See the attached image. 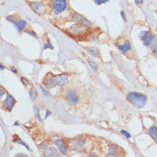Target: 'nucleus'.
I'll return each mask as SVG.
<instances>
[{
	"mask_svg": "<svg viewBox=\"0 0 157 157\" xmlns=\"http://www.w3.org/2000/svg\"><path fill=\"white\" fill-rule=\"evenodd\" d=\"M44 156L47 157H58L59 156V153L58 150L53 147H47V149L44 150Z\"/></svg>",
	"mask_w": 157,
	"mask_h": 157,
	"instance_id": "obj_12",
	"label": "nucleus"
},
{
	"mask_svg": "<svg viewBox=\"0 0 157 157\" xmlns=\"http://www.w3.org/2000/svg\"><path fill=\"white\" fill-rule=\"evenodd\" d=\"M15 104H16V100H15V98L13 97L12 95H10V94H7V97H6V99L3 101L2 106L4 107V109L10 112V111L12 110L13 106H15Z\"/></svg>",
	"mask_w": 157,
	"mask_h": 157,
	"instance_id": "obj_10",
	"label": "nucleus"
},
{
	"mask_svg": "<svg viewBox=\"0 0 157 157\" xmlns=\"http://www.w3.org/2000/svg\"><path fill=\"white\" fill-rule=\"evenodd\" d=\"M135 4L138 6H140L142 4H144V0H135Z\"/></svg>",
	"mask_w": 157,
	"mask_h": 157,
	"instance_id": "obj_31",
	"label": "nucleus"
},
{
	"mask_svg": "<svg viewBox=\"0 0 157 157\" xmlns=\"http://www.w3.org/2000/svg\"><path fill=\"white\" fill-rule=\"evenodd\" d=\"M119 153V147L116 145H110L108 149L107 156H115Z\"/></svg>",
	"mask_w": 157,
	"mask_h": 157,
	"instance_id": "obj_13",
	"label": "nucleus"
},
{
	"mask_svg": "<svg viewBox=\"0 0 157 157\" xmlns=\"http://www.w3.org/2000/svg\"><path fill=\"white\" fill-rule=\"evenodd\" d=\"M0 68H1V71H4V66H3V64H0Z\"/></svg>",
	"mask_w": 157,
	"mask_h": 157,
	"instance_id": "obj_36",
	"label": "nucleus"
},
{
	"mask_svg": "<svg viewBox=\"0 0 157 157\" xmlns=\"http://www.w3.org/2000/svg\"><path fill=\"white\" fill-rule=\"evenodd\" d=\"M149 136L152 137V139L157 144V128L155 125H153V126H151V127L149 128Z\"/></svg>",
	"mask_w": 157,
	"mask_h": 157,
	"instance_id": "obj_15",
	"label": "nucleus"
},
{
	"mask_svg": "<svg viewBox=\"0 0 157 157\" xmlns=\"http://www.w3.org/2000/svg\"><path fill=\"white\" fill-rule=\"evenodd\" d=\"M120 14H121V16H122V18H123V20L124 21H126V17H125V15H124V12L123 10L120 12Z\"/></svg>",
	"mask_w": 157,
	"mask_h": 157,
	"instance_id": "obj_33",
	"label": "nucleus"
},
{
	"mask_svg": "<svg viewBox=\"0 0 157 157\" xmlns=\"http://www.w3.org/2000/svg\"><path fill=\"white\" fill-rule=\"evenodd\" d=\"M64 98L66 99V101L71 105H76L78 102V101H79V97L77 95V93L75 90H73V89H68L64 93Z\"/></svg>",
	"mask_w": 157,
	"mask_h": 157,
	"instance_id": "obj_6",
	"label": "nucleus"
},
{
	"mask_svg": "<svg viewBox=\"0 0 157 157\" xmlns=\"http://www.w3.org/2000/svg\"><path fill=\"white\" fill-rule=\"evenodd\" d=\"M14 142H15V143H17V144H19L22 145V146H24V147H25L26 149H28L29 151H31V149H30V148L29 147V145L27 144L25 142H23L22 140H21L20 138L17 137V139H15V141H14Z\"/></svg>",
	"mask_w": 157,
	"mask_h": 157,
	"instance_id": "obj_19",
	"label": "nucleus"
},
{
	"mask_svg": "<svg viewBox=\"0 0 157 157\" xmlns=\"http://www.w3.org/2000/svg\"><path fill=\"white\" fill-rule=\"evenodd\" d=\"M108 2V0H94V3L98 5H101L102 4H106Z\"/></svg>",
	"mask_w": 157,
	"mask_h": 157,
	"instance_id": "obj_26",
	"label": "nucleus"
},
{
	"mask_svg": "<svg viewBox=\"0 0 157 157\" xmlns=\"http://www.w3.org/2000/svg\"><path fill=\"white\" fill-rule=\"evenodd\" d=\"M52 6L56 15L64 12L67 8V0H52Z\"/></svg>",
	"mask_w": 157,
	"mask_h": 157,
	"instance_id": "obj_5",
	"label": "nucleus"
},
{
	"mask_svg": "<svg viewBox=\"0 0 157 157\" xmlns=\"http://www.w3.org/2000/svg\"><path fill=\"white\" fill-rule=\"evenodd\" d=\"M88 30H89V27H87L86 25H83L82 23H77V24H74L71 27H70L68 29V32L72 36L79 37V36H82V35L87 34Z\"/></svg>",
	"mask_w": 157,
	"mask_h": 157,
	"instance_id": "obj_3",
	"label": "nucleus"
},
{
	"mask_svg": "<svg viewBox=\"0 0 157 157\" xmlns=\"http://www.w3.org/2000/svg\"><path fill=\"white\" fill-rule=\"evenodd\" d=\"M14 125H16V126H18V125H19V123H18V122H17V121H16V122H15V123H14Z\"/></svg>",
	"mask_w": 157,
	"mask_h": 157,
	"instance_id": "obj_38",
	"label": "nucleus"
},
{
	"mask_svg": "<svg viewBox=\"0 0 157 157\" xmlns=\"http://www.w3.org/2000/svg\"><path fill=\"white\" fill-rule=\"evenodd\" d=\"M121 133H122L124 136H126L127 138H131V136H132L129 134V132H127L126 131H124V130H122V131H121Z\"/></svg>",
	"mask_w": 157,
	"mask_h": 157,
	"instance_id": "obj_30",
	"label": "nucleus"
},
{
	"mask_svg": "<svg viewBox=\"0 0 157 157\" xmlns=\"http://www.w3.org/2000/svg\"><path fill=\"white\" fill-rule=\"evenodd\" d=\"M47 145H48V143H47V142H45V143L43 142V143H41V144H40L39 147H40V149H47Z\"/></svg>",
	"mask_w": 157,
	"mask_h": 157,
	"instance_id": "obj_29",
	"label": "nucleus"
},
{
	"mask_svg": "<svg viewBox=\"0 0 157 157\" xmlns=\"http://www.w3.org/2000/svg\"><path fill=\"white\" fill-rule=\"evenodd\" d=\"M139 38L143 40L144 46H149L151 45L152 40L155 38V35L149 31H142L139 34Z\"/></svg>",
	"mask_w": 157,
	"mask_h": 157,
	"instance_id": "obj_8",
	"label": "nucleus"
},
{
	"mask_svg": "<svg viewBox=\"0 0 157 157\" xmlns=\"http://www.w3.org/2000/svg\"><path fill=\"white\" fill-rule=\"evenodd\" d=\"M40 90H41L43 95H45V96H47V97H50V96H51V94L49 93V92H47V90L44 89L42 86H40Z\"/></svg>",
	"mask_w": 157,
	"mask_h": 157,
	"instance_id": "obj_23",
	"label": "nucleus"
},
{
	"mask_svg": "<svg viewBox=\"0 0 157 157\" xmlns=\"http://www.w3.org/2000/svg\"><path fill=\"white\" fill-rule=\"evenodd\" d=\"M54 144L59 148L61 154L65 156L67 155V146H66V144H65V143H64V141L62 140V139H56L54 141Z\"/></svg>",
	"mask_w": 157,
	"mask_h": 157,
	"instance_id": "obj_11",
	"label": "nucleus"
},
{
	"mask_svg": "<svg viewBox=\"0 0 157 157\" xmlns=\"http://www.w3.org/2000/svg\"><path fill=\"white\" fill-rule=\"evenodd\" d=\"M21 82H23V83L26 85V86H29V85L31 84L29 81L28 80L27 78H24V77H21Z\"/></svg>",
	"mask_w": 157,
	"mask_h": 157,
	"instance_id": "obj_28",
	"label": "nucleus"
},
{
	"mask_svg": "<svg viewBox=\"0 0 157 157\" xmlns=\"http://www.w3.org/2000/svg\"><path fill=\"white\" fill-rule=\"evenodd\" d=\"M51 115V112L49 110H47L46 111V116H45V119H47L49 116Z\"/></svg>",
	"mask_w": 157,
	"mask_h": 157,
	"instance_id": "obj_32",
	"label": "nucleus"
},
{
	"mask_svg": "<svg viewBox=\"0 0 157 157\" xmlns=\"http://www.w3.org/2000/svg\"><path fill=\"white\" fill-rule=\"evenodd\" d=\"M16 156H27V155H24V154H18V155H17Z\"/></svg>",
	"mask_w": 157,
	"mask_h": 157,
	"instance_id": "obj_35",
	"label": "nucleus"
},
{
	"mask_svg": "<svg viewBox=\"0 0 157 157\" xmlns=\"http://www.w3.org/2000/svg\"><path fill=\"white\" fill-rule=\"evenodd\" d=\"M85 139L82 137H76L69 141V147L71 150L77 151V152H82L84 149Z\"/></svg>",
	"mask_w": 157,
	"mask_h": 157,
	"instance_id": "obj_4",
	"label": "nucleus"
},
{
	"mask_svg": "<svg viewBox=\"0 0 157 157\" xmlns=\"http://www.w3.org/2000/svg\"><path fill=\"white\" fill-rule=\"evenodd\" d=\"M16 27H17V29L18 32H21V30L23 29L26 27V21H23V20H18V21H16Z\"/></svg>",
	"mask_w": 157,
	"mask_h": 157,
	"instance_id": "obj_17",
	"label": "nucleus"
},
{
	"mask_svg": "<svg viewBox=\"0 0 157 157\" xmlns=\"http://www.w3.org/2000/svg\"><path fill=\"white\" fill-rule=\"evenodd\" d=\"M29 6L34 12L37 13L40 16H43L47 12V9L41 2H31L29 3Z\"/></svg>",
	"mask_w": 157,
	"mask_h": 157,
	"instance_id": "obj_7",
	"label": "nucleus"
},
{
	"mask_svg": "<svg viewBox=\"0 0 157 157\" xmlns=\"http://www.w3.org/2000/svg\"><path fill=\"white\" fill-rule=\"evenodd\" d=\"M89 156H97L95 154H91V155H89Z\"/></svg>",
	"mask_w": 157,
	"mask_h": 157,
	"instance_id": "obj_39",
	"label": "nucleus"
},
{
	"mask_svg": "<svg viewBox=\"0 0 157 157\" xmlns=\"http://www.w3.org/2000/svg\"><path fill=\"white\" fill-rule=\"evenodd\" d=\"M86 52L93 57H95V58L100 57V52L95 47H88V48H86Z\"/></svg>",
	"mask_w": 157,
	"mask_h": 157,
	"instance_id": "obj_14",
	"label": "nucleus"
},
{
	"mask_svg": "<svg viewBox=\"0 0 157 157\" xmlns=\"http://www.w3.org/2000/svg\"><path fill=\"white\" fill-rule=\"evenodd\" d=\"M29 95H30V97H31V99H32L33 101H35V100L37 99V97H38V94H37V90L34 89V88H33V89H30Z\"/></svg>",
	"mask_w": 157,
	"mask_h": 157,
	"instance_id": "obj_18",
	"label": "nucleus"
},
{
	"mask_svg": "<svg viewBox=\"0 0 157 157\" xmlns=\"http://www.w3.org/2000/svg\"><path fill=\"white\" fill-rule=\"evenodd\" d=\"M118 47H119V50L122 52L123 53H126V52H127L128 51H130V50H131V48H132V47H131V44H130L129 41H125L124 45H119Z\"/></svg>",
	"mask_w": 157,
	"mask_h": 157,
	"instance_id": "obj_16",
	"label": "nucleus"
},
{
	"mask_svg": "<svg viewBox=\"0 0 157 157\" xmlns=\"http://www.w3.org/2000/svg\"><path fill=\"white\" fill-rule=\"evenodd\" d=\"M6 19H7L8 21H11V22L16 23V17H14V16H9V17H6Z\"/></svg>",
	"mask_w": 157,
	"mask_h": 157,
	"instance_id": "obj_27",
	"label": "nucleus"
},
{
	"mask_svg": "<svg viewBox=\"0 0 157 157\" xmlns=\"http://www.w3.org/2000/svg\"><path fill=\"white\" fill-rule=\"evenodd\" d=\"M71 21H75L77 23H82V24L86 25L89 28L91 27V25H92L91 22L88 19H86L84 17L81 16L80 14H77V13H72L71 16Z\"/></svg>",
	"mask_w": 157,
	"mask_h": 157,
	"instance_id": "obj_9",
	"label": "nucleus"
},
{
	"mask_svg": "<svg viewBox=\"0 0 157 157\" xmlns=\"http://www.w3.org/2000/svg\"><path fill=\"white\" fill-rule=\"evenodd\" d=\"M88 63H89V66L93 69L94 71H97V65L94 64L93 61H91V60H88Z\"/></svg>",
	"mask_w": 157,
	"mask_h": 157,
	"instance_id": "obj_22",
	"label": "nucleus"
},
{
	"mask_svg": "<svg viewBox=\"0 0 157 157\" xmlns=\"http://www.w3.org/2000/svg\"><path fill=\"white\" fill-rule=\"evenodd\" d=\"M4 92L3 91V90H1V98L3 97V95H4Z\"/></svg>",
	"mask_w": 157,
	"mask_h": 157,
	"instance_id": "obj_37",
	"label": "nucleus"
},
{
	"mask_svg": "<svg viewBox=\"0 0 157 157\" xmlns=\"http://www.w3.org/2000/svg\"><path fill=\"white\" fill-rule=\"evenodd\" d=\"M34 113H35V115H36V118L38 119L39 121L42 122V119H41L40 116V109H39V107H37L36 106H34Z\"/></svg>",
	"mask_w": 157,
	"mask_h": 157,
	"instance_id": "obj_21",
	"label": "nucleus"
},
{
	"mask_svg": "<svg viewBox=\"0 0 157 157\" xmlns=\"http://www.w3.org/2000/svg\"><path fill=\"white\" fill-rule=\"evenodd\" d=\"M127 100L136 108H143L147 102V97L144 94L137 92H131L128 94Z\"/></svg>",
	"mask_w": 157,
	"mask_h": 157,
	"instance_id": "obj_2",
	"label": "nucleus"
},
{
	"mask_svg": "<svg viewBox=\"0 0 157 157\" xmlns=\"http://www.w3.org/2000/svg\"><path fill=\"white\" fill-rule=\"evenodd\" d=\"M10 70H11V71H12V72L13 73H17V70L16 68H15V67H10Z\"/></svg>",
	"mask_w": 157,
	"mask_h": 157,
	"instance_id": "obj_34",
	"label": "nucleus"
},
{
	"mask_svg": "<svg viewBox=\"0 0 157 157\" xmlns=\"http://www.w3.org/2000/svg\"><path fill=\"white\" fill-rule=\"evenodd\" d=\"M151 47H152V50H153V52L155 53V55L157 57V40L151 43Z\"/></svg>",
	"mask_w": 157,
	"mask_h": 157,
	"instance_id": "obj_24",
	"label": "nucleus"
},
{
	"mask_svg": "<svg viewBox=\"0 0 157 157\" xmlns=\"http://www.w3.org/2000/svg\"><path fill=\"white\" fill-rule=\"evenodd\" d=\"M68 82V76L67 75H58V76H52L51 77L47 78V80L45 81L44 84L45 86L51 89V88H54V87H61L63 85L66 84Z\"/></svg>",
	"mask_w": 157,
	"mask_h": 157,
	"instance_id": "obj_1",
	"label": "nucleus"
},
{
	"mask_svg": "<svg viewBox=\"0 0 157 157\" xmlns=\"http://www.w3.org/2000/svg\"><path fill=\"white\" fill-rule=\"evenodd\" d=\"M24 32H25L26 34H30V35H32L33 37H36V36H37V35H36V34L34 33V31H33V30L27 29V30H25Z\"/></svg>",
	"mask_w": 157,
	"mask_h": 157,
	"instance_id": "obj_25",
	"label": "nucleus"
},
{
	"mask_svg": "<svg viewBox=\"0 0 157 157\" xmlns=\"http://www.w3.org/2000/svg\"><path fill=\"white\" fill-rule=\"evenodd\" d=\"M53 49L54 47H53V46L52 45L51 41H50V40H49V38L47 39V41H46V44H45V46H44V50H46V49Z\"/></svg>",
	"mask_w": 157,
	"mask_h": 157,
	"instance_id": "obj_20",
	"label": "nucleus"
}]
</instances>
